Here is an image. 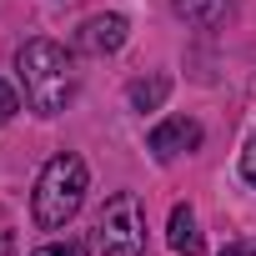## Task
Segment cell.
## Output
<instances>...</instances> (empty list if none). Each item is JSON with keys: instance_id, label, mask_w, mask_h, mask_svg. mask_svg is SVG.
Masks as SVG:
<instances>
[{"instance_id": "3957f363", "label": "cell", "mask_w": 256, "mask_h": 256, "mask_svg": "<svg viewBox=\"0 0 256 256\" xmlns=\"http://www.w3.org/2000/svg\"><path fill=\"white\" fill-rule=\"evenodd\" d=\"M96 246H100V256H141L146 251V206L136 191H116L100 206Z\"/></svg>"}, {"instance_id": "7a4b0ae2", "label": "cell", "mask_w": 256, "mask_h": 256, "mask_svg": "<svg viewBox=\"0 0 256 256\" xmlns=\"http://www.w3.org/2000/svg\"><path fill=\"white\" fill-rule=\"evenodd\" d=\"M86 186H90V171H86L80 156H70V151L50 156V161L40 166V176H36V196H30V216H36V226H40V231H60V226H70L76 211H80V201H86Z\"/></svg>"}, {"instance_id": "8992f818", "label": "cell", "mask_w": 256, "mask_h": 256, "mask_svg": "<svg viewBox=\"0 0 256 256\" xmlns=\"http://www.w3.org/2000/svg\"><path fill=\"white\" fill-rule=\"evenodd\" d=\"M166 241H171V251L176 256H201L206 251V236H201V221H196V211L181 201V206H171V221H166Z\"/></svg>"}, {"instance_id": "30bf717a", "label": "cell", "mask_w": 256, "mask_h": 256, "mask_svg": "<svg viewBox=\"0 0 256 256\" xmlns=\"http://www.w3.org/2000/svg\"><path fill=\"white\" fill-rule=\"evenodd\" d=\"M16 116H20V90L10 80H0V126H10Z\"/></svg>"}, {"instance_id": "8fae6325", "label": "cell", "mask_w": 256, "mask_h": 256, "mask_svg": "<svg viewBox=\"0 0 256 256\" xmlns=\"http://www.w3.org/2000/svg\"><path fill=\"white\" fill-rule=\"evenodd\" d=\"M241 181L256 186V131H251V141H246V151H241Z\"/></svg>"}, {"instance_id": "52a82bcc", "label": "cell", "mask_w": 256, "mask_h": 256, "mask_svg": "<svg viewBox=\"0 0 256 256\" xmlns=\"http://www.w3.org/2000/svg\"><path fill=\"white\" fill-rule=\"evenodd\" d=\"M171 6H176V16H181L186 26L211 30V26H221V20L236 10V0H171Z\"/></svg>"}, {"instance_id": "5b68a950", "label": "cell", "mask_w": 256, "mask_h": 256, "mask_svg": "<svg viewBox=\"0 0 256 256\" xmlns=\"http://www.w3.org/2000/svg\"><path fill=\"white\" fill-rule=\"evenodd\" d=\"M126 40H131V20H126L120 10H100V16H86L80 30H76V50L80 56H116Z\"/></svg>"}, {"instance_id": "ba28073f", "label": "cell", "mask_w": 256, "mask_h": 256, "mask_svg": "<svg viewBox=\"0 0 256 256\" xmlns=\"http://www.w3.org/2000/svg\"><path fill=\"white\" fill-rule=\"evenodd\" d=\"M171 96V76L166 70H156V76H146V80H136L131 90H126V100H131V110H161V100Z\"/></svg>"}, {"instance_id": "7c38bea8", "label": "cell", "mask_w": 256, "mask_h": 256, "mask_svg": "<svg viewBox=\"0 0 256 256\" xmlns=\"http://www.w3.org/2000/svg\"><path fill=\"white\" fill-rule=\"evenodd\" d=\"M221 256H256V241H226Z\"/></svg>"}, {"instance_id": "6da1fadb", "label": "cell", "mask_w": 256, "mask_h": 256, "mask_svg": "<svg viewBox=\"0 0 256 256\" xmlns=\"http://www.w3.org/2000/svg\"><path fill=\"white\" fill-rule=\"evenodd\" d=\"M16 80H20V96L36 116H60L80 90L76 56L60 40H46V36H36L16 50Z\"/></svg>"}, {"instance_id": "9c48e42d", "label": "cell", "mask_w": 256, "mask_h": 256, "mask_svg": "<svg viewBox=\"0 0 256 256\" xmlns=\"http://www.w3.org/2000/svg\"><path fill=\"white\" fill-rule=\"evenodd\" d=\"M30 256H90V251H86V241L66 236V241H46V246H36Z\"/></svg>"}, {"instance_id": "4fadbf2b", "label": "cell", "mask_w": 256, "mask_h": 256, "mask_svg": "<svg viewBox=\"0 0 256 256\" xmlns=\"http://www.w3.org/2000/svg\"><path fill=\"white\" fill-rule=\"evenodd\" d=\"M0 256H16V236L10 231H0Z\"/></svg>"}, {"instance_id": "277c9868", "label": "cell", "mask_w": 256, "mask_h": 256, "mask_svg": "<svg viewBox=\"0 0 256 256\" xmlns=\"http://www.w3.org/2000/svg\"><path fill=\"white\" fill-rule=\"evenodd\" d=\"M201 141H206V131H201V120H196V116H166L156 131H151L146 146H151V156H156L161 166H171V161L201 151Z\"/></svg>"}]
</instances>
